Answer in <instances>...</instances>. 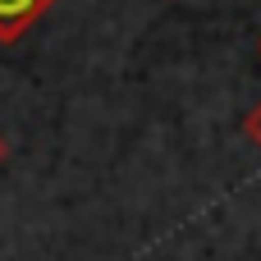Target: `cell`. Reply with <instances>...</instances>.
Here are the masks:
<instances>
[{
  "instance_id": "obj_1",
  "label": "cell",
  "mask_w": 261,
  "mask_h": 261,
  "mask_svg": "<svg viewBox=\"0 0 261 261\" xmlns=\"http://www.w3.org/2000/svg\"><path fill=\"white\" fill-rule=\"evenodd\" d=\"M50 5H55V0H0V41H5V46L18 41Z\"/></svg>"
},
{
  "instance_id": "obj_2",
  "label": "cell",
  "mask_w": 261,
  "mask_h": 261,
  "mask_svg": "<svg viewBox=\"0 0 261 261\" xmlns=\"http://www.w3.org/2000/svg\"><path fill=\"white\" fill-rule=\"evenodd\" d=\"M243 138H248V142L261 151V101L248 110V115H243Z\"/></svg>"
},
{
  "instance_id": "obj_3",
  "label": "cell",
  "mask_w": 261,
  "mask_h": 261,
  "mask_svg": "<svg viewBox=\"0 0 261 261\" xmlns=\"http://www.w3.org/2000/svg\"><path fill=\"white\" fill-rule=\"evenodd\" d=\"M5 156H9V142H5V133H0V165H5Z\"/></svg>"
},
{
  "instance_id": "obj_4",
  "label": "cell",
  "mask_w": 261,
  "mask_h": 261,
  "mask_svg": "<svg viewBox=\"0 0 261 261\" xmlns=\"http://www.w3.org/2000/svg\"><path fill=\"white\" fill-rule=\"evenodd\" d=\"M257 55H261V37H257Z\"/></svg>"
}]
</instances>
